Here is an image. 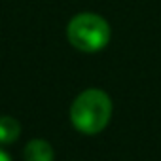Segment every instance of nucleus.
Wrapping results in <instances>:
<instances>
[{
  "label": "nucleus",
  "instance_id": "7ed1b4c3",
  "mask_svg": "<svg viewBox=\"0 0 161 161\" xmlns=\"http://www.w3.org/2000/svg\"><path fill=\"white\" fill-rule=\"evenodd\" d=\"M53 148L42 138H34L25 146V161H53Z\"/></svg>",
  "mask_w": 161,
  "mask_h": 161
},
{
  "label": "nucleus",
  "instance_id": "39448f33",
  "mask_svg": "<svg viewBox=\"0 0 161 161\" xmlns=\"http://www.w3.org/2000/svg\"><path fill=\"white\" fill-rule=\"evenodd\" d=\"M0 161H12V157H10L2 148H0Z\"/></svg>",
  "mask_w": 161,
  "mask_h": 161
},
{
  "label": "nucleus",
  "instance_id": "20e7f679",
  "mask_svg": "<svg viewBox=\"0 0 161 161\" xmlns=\"http://www.w3.org/2000/svg\"><path fill=\"white\" fill-rule=\"evenodd\" d=\"M21 125L12 116H0V144H12L19 138Z\"/></svg>",
  "mask_w": 161,
  "mask_h": 161
},
{
  "label": "nucleus",
  "instance_id": "f257e3e1",
  "mask_svg": "<svg viewBox=\"0 0 161 161\" xmlns=\"http://www.w3.org/2000/svg\"><path fill=\"white\" fill-rule=\"evenodd\" d=\"M112 116V101L103 89L82 91L70 106L72 125L84 135L101 133Z\"/></svg>",
  "mask_w": 161,
  "mask_h": 161
},
{
  "label": "nucleus",
  "instance_id": "f03ea898",
  "mask_svg": "<svg viewBox=\"0 0 161 161\" xmlns=\"http://www.w3.org/2000/svg\"><path fill=\"white\" fill-rule=\"evenodd\" d=\"M68 42L84 53H97L110 42V25L97 14H78L66 27Z\"/></svg>",
  "mask_w": 161,
  "mask_h": 161
}]
</instances>
